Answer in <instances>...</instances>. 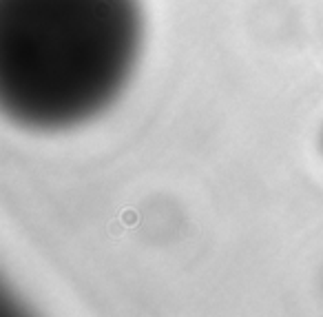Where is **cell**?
Here are the masks:
<instances>
[{
    "instance_id": "obj_2",
    "label": "cell",
    "mask_w": 323,
    "mask_h": 317,
    "mask_svg": "<svg viewBox=\"0 0 323 317\" xmlns=\"http://www.w3.org/2000/svg\"><path fill=\"white\" fill-rule=\"evenodd\" d=\"M321 149H323V133H321Z\"/></svg>"
},
{
    "instance_id": "obj_1",
    "label": "cell",
    "mask_w": 323,
    "mask_h": 317,
    "mask_svg": "<svg viewBox=\"0 0 323 317\" xmlns=\"http://www.w3.org/2000/svg\"><path fill=\"white\" fill-rule=\"evenodd\" d=\"M140 0H0V102L20 127L65 131L113 104L142 51Z\"/></svg>"
}]
</instances>
